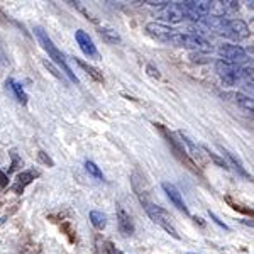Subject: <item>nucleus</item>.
Instances as JSON below:
<instances>
[{
	"label": "nucleus",
	"mask_w": 254,
	"mask_h": 254,
	"mask_svg": "<svg viewBox=\"0 0 254 254\" xmlns=\"http://www.w3.org/2000/svg\"><path fill=\"white\" fill-rule=\"evenodd\" d=\"M220 151H222V154H224L225 158H227V161H225V163H227V165H229V163H231V165L236 168V171H237V173H239V175H243L244 178H248V180L251 178V176H249L248 171H246L244 165H243V163H241L239 159H237V158L234 156V154L231 153V151H227V149H225V147H222V146H220Z\"/></svg>",
	"instance_id": "nucleus-16"
},
{
	"label": "nucleus",
	"mask_w": 254,
	"mask_h": 254,
	"mask_svg": "<svg viewBox=\"0 0 254 254\" xmlns=\"http://www.w3.org/2000/svg\"><path fill=\"white\" fill-rule=\"evenodd\" d=\"M225 202L229 203L234 210H237V212H243V214H246V215H253V208H248V207H243V205H239V203H236V202H232V198L231 196H225Z\"/></svg>",
	"instance_id": "nucleus-23"
},
{
	"label": "nucleus",
	"mask_w": 254,
	"mask_h": 254,
	"mask_svg": "<svg viewBox=\"0 0 254 254\" xmlns=\"http://www.w3.org/2000/svg\"><path fill=\"white\" fill-rule=\"evenodd\" d=\"M117 225H119V231H121L124 236H132L134 229H136L134 227V222H132V217L127 214L121 205L117 207Z\"/></svg>",
	"instance_id": "nucleus-13"
},
{
	"label": "nucleus",
	"mask_w": 254,
	"mask_h": 254,
	"mask_svg": "<svg viewBox=\"0 0 254 254\" xmlns=\"http://www.w3.org/2000/svg\"><path fill=\"white\" fill-rule=\"evenodd\" d=\"M146 71H147V75H149V76H153V78H156V80H159V78H161V73H159V69L156 68V66H154V64H147V66H146Z\"/></svg>",
	"instance_id": "nucleus-26"
},
{
	"label": "nucleus",
	"mask_w": 254,
	"mask_h": 254,
	"mask_svg": "<svg viewBox=\"0 0 254 254\" xmlns=\"http://www.w3.org/2000/svg\"><path fill=\"white\" fill-rule=\"evenodd\" d=\"M232 97H234L236 104H239V107H243L246 112H253L254 105H253V98L244 95V93H232Z\"/></svg>",
	"instance_id": "nucleus-19"
},
{
	"label": "nucleus",
	"mask_w": 254,
	"mask_h": 254,
	"mask_svg": "<svg viewBox=\"0 0 254 254\" xmlns=\"http://www.w3.org/2000/svg\"><path fill=\"white\" fill-rule=\"evenodd\" d=\"M208 215H210V219L214 220V222H215L217 225H219L220 229H224V231H231V229H229V225H227V224H224L222 220H220L219 217H217V215L214 214V212H210V210H208Z\"/></svg>",
	"instance_id": "nucleus-27"
},
{
	"label": "nucleus",
	"mask_w": 254,
	"mask_h": 254,
	"mask_svg": "<svg viewBox=\"0 0 254 254\" xmlns=\"http://www.w3.org/2000/svg\"><path fill=\"white\" fill-rule=\"evenodd\" d=\"M90 222H92V225L97 231H102V229H105V225H107V217L98 210H92L90 212Z\"/></svg>",
	"instance_id": "nucleus-18"
},
{
	"label": "nucleus",
	"mask_w": 254,
	"mask_h": 254,
	"mask_svg": "<svg viewBox=\"0 0 254 254\" xmlns=\"http://www.w3.org/2000/svg\"><path fill=\"white\" fill-rule=\"evenodd\" d=\"M85 168H87V171L93 176V178H97V180H105V176H104V173H102V170H100V168H98L93 161H85Z\"/></svg>",
	"instance_id": "nucleus-22"
},
{
	"label": "nucleus",
	"mask_w": 254,
	"mask_h": 254,
	"mask_svg": "<svg viewBox=\"0 0 254 254\" xmlns=\"http://www.w3.org/2000/svg\"><path fill=\"white\" fill-rule=\"evenodd\" d=\"M75 63L78 64L80 68H83L85 71H87L88 75L92 76V78L95 80V81H104V75H102V71H100V69H98V68L92 66V64L85 63V61H81V60H78V58H75Z\"/></svg>",
	"instance_id": "nucleus-17"
},
{
	"label": "nucleus",
	"mask_w": 254,
	"mask_h": 254,
	"mask_svg": "<svg viewBox=\"0 0 254 254\" xmlns=\"http://www.w3.org/2000/svg\"><path fill=\"white\" fill-rule=\"evenodd\" d=\"M38 176H39L38 171H22V173H19L17 178H15V183L12 185V191L20 195L26 190V187L31 185L34 182V178H38Z\"/></svg>",
	"instance_id": "nucleus-14"
},
{
	"label": "nucleus",
	"mask_w": 254,
	"mask_h": 254,
	"mask_svg": "<svg viewBox=\"0 0 254 254\" xmlns=\"http://www.w3.org/2000/svg\"><path fill=\"white\" fill-rule=\"evenodd\" d=\"M38 158H39V161L43 163V165H46V166H49V168L55 166V161H53V159L49 158L48 154L44 153V151H39V153H38Z\"/></svg>",
	"instance_id": "nucleus-25"
},
{
	"label": "nucleus",
	"mask_w": 254,
	"mask_h": 254,
	"mask_svg": "<svg viewBox=\"0 0 254 254\" xmlns=\"http://www.w3.org/2000/svg\"><path fill=\"white\" fill-rule=\"evenodd\" d=\"M220 56H224V61L232 64L243 63V61L248 60V55H246V49L237 46V44H222L219 48Z\"/></svg>",
	"instance_id": "nucleus-8"
},
{
	"label": "nucleus",
	"mask_w": 254,
	"mask_h": 254,
	"mask_svg": "<svg viewBox=\"0 0 254 254\" xmlns=\"http://www.w3.org/2000/svg\"><path fill=\"white\" fill-rule=\"evenodd\" d=\"M215 68L225 85H236L237 81L241 80V69L243 68L237 66V64H232V63H227V61L220 60L215 63Z\"/></svg>",
	"instance_id": "nucleus-6"
},
{
	"label": "nucleus",
	"mask_w": 254,
	"mask_h": 254,
	"mask_svg": "<svg viewBox=\"0 0 254 254\" xmlns=\"http://www.w3.org/2000/svg\"><path fill=\"white\" fill-rule=\"evenodd\" d=\"M104 251H105V253H109V254H121V251H117V249L114 248V244H112V243H105Z\"/></svg>",
	"instance_id": "nucleus-29"
},
{
	"label": "nucleus",
	"mask_w": 254,
	"mask_h": 254,
	"mask_svg": "<svg viewBox=\"0 0 254 254\" xmlns=\"http://www.w3.org/2000/svg\"><path fill=\"white\" fill-rule=\"evenodd\" d=\"M202 149L205 151V153L208 154V158H210L212 161H214L217 166L224 168V170H229V165H227V163H225V159H224V158H220V156H217V154L214 153V151H210V147H207V146H202Z\"/></svg>",
	"instance_id": "nucleus-21"
},
{
	"label": "nucleus",
	"mask_w": 254,
	"mask_h": 254,
	"mask_svg": "<svg viewBox=\"0 0 254 254\" xmlns=\"http://www.w3.org/2000/svg\"><path fill=\"white\" fill-rule=\"evenodd\" d=\"M182 3L191 19H203L205 15L210 14L212 5H214V2H208V0H188V2Z\"/></svg>",
	"instance_id": "nucleus-7"
},
{
	"label": "nucleus",
	"mask_w": 254,
	"mask_h": 254,
	"mask_svg": "<svg viewBox=\"0 0 254 254\" xmlns=\"http://www.w3.org/2000/svg\"><path fill=\"white\" fill-rule=\"evenodd\" d=\"M159 17L168 22H182L188 17V14L182 2H165L159 9Z\"/></svg>",
	"instance_id": "nucleus-5"
},
{
	"label": "nucleus",
	"mask_w": 254,
	"mask_h": 254,
	"mask_svg": "<svg viewBox=\"0 0 254 254\" xmlns=\"http://www.w3.org/2000/svg\"><path fill=\"white\" fill-rule=\"evenodd\" d=\"M142 207H144V210H146V214L149 215V219L153 220L154 224H158L159 227H163L165 231L170 234L173 239L176 241H180L182 239V236L178 234V231L175 229V225L173 222H171V215L168 214V212L165 210L163 207H159L156 205V203H153V202H146V203H142Z\"/></svg>",
	"instance_id": "nucleus-3"
},
{
	"label": "nucleus",
	"mask_w": 254,
	"mask_h": 254,
	"mask_svg": "<svg viewBox=\"0 0 254 254\" xmlns=\"http://www.w3.org/2000/svg\"><path fill=\"white\" fill-rule=\"evenodd\" d=\"M5 87H7V90H10V92L14 93L15 100H17L19 104H22V105L27 104V93L24 92L22 85L17 83V81H14L12 78H9V80L5 81Z\"/></svg>",
	"instance_id": "nucleus-15"
},
{
	"label": "nucleus",
	"mask_w": 254,
	"mask_h": 254,
	"mask_svg": "<svg viewBox=\"0 0 254 254\" xmlns=\"http://www.w3.org/2000/svg\"><path fill=\"white\" fill-rule=\"evenodd\" d=\"M146 31H147V34L153 36L154 39L161 41V43H166V39L175 32V29H171L170 26H165V24H161V22L146 24Z\"/></svg>",
	"instance_id": "nucleus-12"
},
{
	"label": "nucleus",
	"mask_w": 254,
	"mask_h": 254,
	"mask_svg": "<svg viewBox=\"0 0 254 254\" xmlns=\"http://www.w3.org/2000/svg\"><path fill=\"white\" fill-rule=\"evenodd\" d=\"M10 158H12V165H10V168H9V171L12 173V171H17L19 170V166L22 165V159H20V156L15 151H12L10 153Z\"/></svg>",
	"instance_id": "nucleus-24"
},
{
	"label": "nucleus",
	"mask_w": 254,
	"mask_h": 254,
	"mask_svg": "<svg viewBox=\"0 0 254 254\" xmlns=\"http://www.w3.org/2000/svg\"><path fill=\"white\" fill-rule=\"evenodd\" d=\"M98 32H100V36L107 41V43L116 44V43H121V41H122L121 36H119L114 29H110V27H100V31H98Z\"/></svg>",
	"instance_id": "nucleus-20"
},
{
	"label": "nucleus",
	"mask_w": 254,
	"mask_h": 254,
	"mask_svg": "<svg viewBox=\"0 0 254 254\" xmlns=\"http://www.w3.org/2000/svg\"><path fill=\"white\" fill-rule=\"evenodd\" d=\"M44 66H46V68L49 69V71H51L53 75L56 76V78H60V80H61V73H60L58 69H56L55 66H53V63H51V61H44Z\"/></svg>",
	"instance_id": "nucleus-28"
},
{
	"label": "nucleus",
	"mask_w": 254,
	"mask_h": 254,
	"mask_svg": "<svg viewBox=\"0 0 254 254\" xmlns=\"http://www.w3.org/2000/svg\"><path fill=\"white\" fill-rule=\"evenodd\" d=\"M75 39L76 43H78V46L81 49V53H83L87 58H92V60H100V55H98V49L97 46L93 44V39L90 38L85 31H76L75 32Z\"/></svg>",
	"instance_id": "nucleus-9"
},
{
	"label": "nucleus",
	"mask_w": 254,
	"mask_h": 254,
	"mask_svg": "<svg viewBox=\"0 0 254 254\" xmlns=\"http://www.w3.org/2000/svg\"><path fill=\"white\" fill-rule=\"evenodd\" d=\"M176 136L180 137V139H178L180 144L185 146V147H183V149H185V153H187V154H190V156H191V158H190L191 161H193L195 165H196V163H198V165H203L202 147L196 146L195 142L187 136V134H183V132H182V130H180V132H176Z\"/></svg>",
	"instance_id": "nucleus-10"
},
{
	"label": "nucleus",
	"mask_w": 254,
	"mask_h": 254,
	"mask_svg": "<svg viewBox=\"0 0 254 254\" xmlns=\"http://www.w3.org/2000/svg\"><path fill=\"white\" fill-rule=\"evenodd\" d=\"M188 254H195V253H188Z\"/></svg>",
	"instance_id": "nucleus-32"
},
{
	"label": "nucleus",
	"mask_w": 254,
	"mask_h": 254,
	"mask_svg": "<svg viewBox=\"0 0 254 254\" xmlns=\"http://www.w3.org/2000/svg\"><path fill=\"white\" fill-rule=\"evenodd\" d=\"M34 36L38 38V41H39V44L43 46V49L44 51L48 53V56L51 58L53 61H55L58 66L63 69L64 71V75L68 76L69 80L73 81V83H76L78 85L80 83V80H78V76L75 75V73L71 71V68L68 66V63H66V60H64V56H63V53L60 51L58 48L55 46V43L51 41V38L46 34V31L44 29H41V27H34Z\"/></svg>",
	"instance_id": "nucleus-1"
},
{
	"label": "nucleus",
	"mask_w": 254,
	"mask_h": 254,
	"mask_svg": "<svg viewBox=\"0 0 254 254\" xmlns=\"http://www.w3.org/2000/svg\"><path fill=\"white\" fill-rule=\"evenodd\" d=\"M161 187H163V190H165L166 196L170 198V202L173 203L178 210H182L183 214L188 215V207H187L185 200H183V196H182V193H180L178 188H176L173 183H170V182H163Z\"/></svg>",
	"instance_id": "nucleus-11"
},
{
	"label": "nucleus",
	"mask_w": 254,
	"mask_h": 254,
	"mask_svg": "<svg viewBox=\"0 0 254 254\" xmlns=\"http://www.w3.org/2000/svg\"><path fill=\"white\" fill-rule=\"evenodd\" d=\"M7 185H9V178H7V175L0 170V188H5Z\"/></svg>",
	"instance_id": "nucleus-30"
},
{
	"label": "nucleus",
	"mask_w": 254,
	"mask_h": 254,
	"mask_svg": "<svg viewBox=\"0 0 254 254\" xmlns=\"http://www.w3.org/2000/svg\"><path fill=\"white\" fill-rule=\"evenodd\" d=\"M166 44H173L176 48H185L190 51H200V53H212V44L202 36L188 34V32H173L166 39Z\"/></svg>",
	"instance_id": "nucleus-2"
},
{
	"label": "nucleus",
	"mask_w": 254,
	"mask_h": 254,
	"mask_svg": "<svg viewBox=\"0 0 254 254\" xmlns=\"http://www.w3.org/2000/svg\"><path fill=\"white\" fill-rule=\"evenodd\" d=\"M193 220H195V222H198L200 225H205V222H203V220L200 219V217H193Z\"/></svg>",
	"instance_id": "nucleus-31"
},
{
	"label": "nucleus",
	"mask_w": 254,
	"mask_h": 254,
	"mask_svg": "<svg viewBox=\"0 0 254 254\" xmlns=\"http://www.w3.org/2000/svg\"><path fill=\"white\" fill-rule=\"evenodd\" d=\"M156 127L159 129V132L163 134V137H165V141L168 142V146H170L171 149H173V154L176 156V159H178L180 163H183V165H185L190 171L202 175V171L198 170V166H196L195 163L190 159V156H188V154L185 153V149H183L182 144H180V141L175 137V134L171 132V130H168L166 127H165V126H161V124H156Z\"/></svg>",
	"instance_id": "nucleus-4"
}]
</instances>
